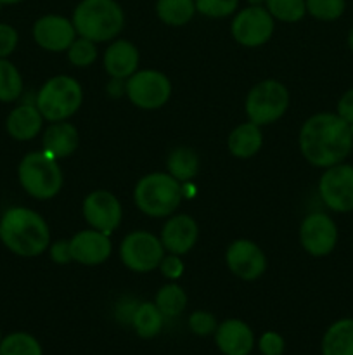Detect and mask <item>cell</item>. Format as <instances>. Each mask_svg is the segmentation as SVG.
<instances>
[{
	"label": "cell",
	"instance_id": "cell-1",
	"mask_svg": "<svg viewBox=\"0 0 353 355\" xmlns=\"http://www.w3.org/2000/svg\"><path fill=\"white\" fill-rule=\"evenodd\" d=\"M352 125L336 113H317L308 118L300 130L303 158L318 168H329L345 162L352 153Z\"/></svg>",
	"mask_w": 353,
	"mask_h": 355
},
{
	"label": "cell",
	"instance_id": "cell-2",
	"mask_svg": "<svg viewBox=\"0 0 353 355\" xmlns=\"http://www.w3.org/2000/svg\"><path fill=\"white\" fill-rule=\"evenodd\" d=\"M0 241L19 257H38L51 246V231L37 211L9 208L0 218Z\"/></svg>",
	"mask_w": 353,
	"mask_h": 355
},
{
	"label": "cell",
	"instance_id": "cell-3",
	"mask_svg": "<svg viewBox=\"0 0 353 355\" xmlns=\"http://www.w3.org/2000/svg\"><path fill=\"white\" fill-rule=\"evenodd\" d=\"M76 33L93 44L116 38L125 26V14L116 0H82L73 12Z\"/></svg>",
	"mask_w": 353,
	"mask_h": 355
},
{
	"label": "cell",
	"instance_id": "cell-4",
	"mask_svg": "<svg viewBox=\"0 0 353 355\" xmlns=\"http://www.w3.org/2000/svg\"><path fill=\"white\" fill-rule=\"evenodd\" d=\"M182 186L170 173H147L137 182L134 200L138 210L152 218L170 217L182 201Z\"/></svg>",
	"mask_w": 353,
	"mask_h": 355
},
{
	"label": "cell",
	"instance_id": "cell-5",
	"mask_svg": "<svg viewBox=\"0 0 353 355\" xmlns=\"http://www.w3.org/2000/svg\"><path fill=\"white\" fill-rule=\"evenodd\" d=\"M83 103L82 85L73 76L57 75L48 78L38 90L35 106L42 113L44 120L64 121L80 110Z\"/></svg>",
	"mask_w": 353,
	"mask_h": 355
},
{
	"label": "cell",
	"instance_id": "cell-6",
	"mask_svg": "<svg viewBox=\"0 0 353 355\" xmlns=\"http://www.w3.org/2000/svg\"><path fill=\"white\" fill-rule=\"evenodd\" d=\"M19 182L35 200H51L62 187V170L57 159L45 151L28 153L19 163Z\"/></svg>",
	"mask_w": 353,
	"mask_h": 355
},
{
	"label": "cell",
	"instance_id": "cell-7",
	"mask_svg": "<svg viewBox=\"0 0 353 355\" xmlns=\"http://www.w3.org/2000/svg\"><path fill=\"white\" fill-rule=\"evenodd\" d=\"M289 107V90L277 80H263L246 97V114L258 127L280 120Z\"/></svg>",
	"mask_w": 353,
	"mask_h": 355
},
{
	"label": "cell",
	"instance_id": "cell-8",
	"mask_svg": "<svg viewBox=\"0 0 353 355\" xmlns=\"http://www.w3.org/2000/svg\"><path fill=\"white\" fill-rule=\"evenodd\" d=\"M125 94L135 107L141 110H159L168 103L172 96V83L168 76L156 69L135 71L125 83Z\"/></svg>",
	"mask_w": 353,
	"mask_h": 355
},
{
	"label": "cell",
	"instance_id": "cell-9",
	"mask_svg": "<svg viewBox=\"0 0 353 355\" xmlns=\"http://www.w3.org/2000/svg\"><path fill=\"white\" fill-rule=\"evenodd\" d=\"M165 257V246L158 236L147 231H134L120 245V259L134 272H151L158 269Z\"/></svg>",
	"mask_w": 353,
	"mask_h": 355
},
{
	"label": "cell",
	"instance_id": "cell-10",
	"mask_svg": "<svg viewBox=\"0 0 353 355\" xmlns=\"http://www.w3.org/2000/svg\"><path fill=\"white\" fill-rule=\"evenodd\" d=\"M318 194L329 210L346 214L353 210V166L338 163L322 173L318 180Z\"/></svg>",
	"mask_w": 353,
	"mask_h": 355
},
{
	"label": "cell",
	"instance_id": "cell-11",
	"mask_svg": "<svg viewBox=\"0 0 353 355\" xmlns=\"http://www.w3.org/2000/svg\"><path fill=\"white\" fill-rule=\"evenodd\" d=\"M230 31L237 44L244 47H260L272 38L273 17L262 6H249L235 14Z\"/></svg>",
	"mask_w": 353,
	"mask_h": 355
},
{
	"label": "cell",
	"instance_id": "cell-12",
	"mask_svg": "<svg viewBox=\"0 0 353 355\" xmlns=\"http://www.w3.org/2000/svg\"><path fill=\"white\" fill-rule=\"evenodd\" d=\"M82 214L90 227L107 236L120 227L121 217H123V210H121L118 198L104 189H97L87 194V198L83 200Z\"/></svg>",
	"mask_w": 353,
	"mask_h": 355
},
{
	"label": "cell",
	"instance_id": "cell-13",
	"mask_svg": "<svg viewBox=\"0 0 353 355\" xmlns=\"http://www.w3.org/2000/svg\"><path fill=\"white\" fill-rule=\"evenodd\" d=\"M300 241L311 257H325L338 243V227L329 215L315 211L307 215L300 225Z\"/></svg>",
	"mask_w": 353,
	"mask_h": 355
},
{
	"label": "cell",
	"instance_id": "cell-14",
	"mask_svg": "<svg viewBox=\"0 0 353 355\" xmlns=\"http://www.w3.org/2000/svg\"><path fill=\"white\" fill-rule=\"evenodd\" d=\"M228 270L242 281H255L266 269V257L256 243L249 239H235L225 253Z\"/></svg>",
	"mask_w": 353,
	"mask_h": 355
},
{
	"label": "cell",
	"instance_id": "cell-15",
	"mask_svg": "<svg viewBox=\"0 0 353 355\" xmlns=\"http://www.w3.org/2000/svg\"><path fill=\"white\" fill-rule=\"evenodd\" d=\"M71 259L83 266H100L106 262L113 252L109 236L96 229L80 231L69 239Z\"/></svg>",
	"mask_w": 353,
	"mask_h": 355
},
{
	"label": "cell",
	"instance_id": "cell-16",
	"mask_svg": "<svg viewBox=\"0 0 353 355\" xmlns=\"http://www.w3.org/2000/svg\"><path fill=\"white\" fill-rule=\"evenodd\" d=\"M76 35L78 33L73 26V21L62 16H44L33 26L35 42L51 52L68 51Z\"/></svg>",
	"mask_w": 353,
	"mask_h": 355
},
{
	"label": "cell",
	"instance_id": "cell-17",
	"mask_svg": "<svg viewBox=\"0 0 353 355\" xmlns=\"http://www.w3.org/2000/svg\"><path fill=\"white\" fill-rule=\"evenodd\" d=\"M197 229L196 220L190 215H170L168 220L165 222L161 229V243L166 252L173 255H185L194 248L197 241Z\"/></svg>",
	"mask_w": 353,
	"mask_h": 355
},
{
	"label": "cell",
	"instance_id": "cell-18",
	"mask_svg": "<svg viewBox=\"0 0 353 355\" xmlns=\"http://www.w3.org/2000/svg\"><path fill=\"white\" fill-rule=\"evenodd\" d=\"M215 343L224 355H249L255 347V335L241 319H227L218 324Z\"/></svg>",
	"mask_w": 353,
	"mask_h": 355
},
{
	"label": "cell",
	"instance_id": "cell-19",
	"mask_svg": "<svg viewBox=\"0 0 353 355\" xmlns=\"http://www.w3.org/2000/svg\"><path fill=\"white\" fill-rule=\"evenodd\" d=\"M138 51L132 42L114 40L104 52V69L114 80H127L137 71Z\"/></svg>",
	"mask_w": 353,
	"mask_h": 355
},
{
	"label": "cell",
	"instance_id": "cell-20",
	"mask_svg": "<svg viewBox=\"0 0 353 355\" xmlns=\"http://www.w3.org/2000/svg\"><path fill=\"white\" fill-rule=\"evenodd\" d=\"M80 134L76 127L69 121H54L51 127L45 130L42 146L47 155L52 158L61 159L66 156H71L78 149Z\"/></svg>",
	"mask_w": 353,
	"mask_h": 355
},
{
	"label": "cell",
	"instance_id": "cell-21",
	"mask_svg": "<svg viewBox=\"0 0 353 355\" xmlns=\"http://www.w3.org/2000/svg\"><path fill=\"white\" fill-rule=\"evenodd\" d=\"M44 116L33 104H21L7 116V132L16 141H31L38 135Z\"/></svg>",
	"mask_w": 353,
	"mask_h": 355
},
{
	"label": "cell",
	"instance_id": "cell-22",
	"mask_svg": "<svg viewBox=\"0 0 353 355\" xmlns=\"http://www.w3.org/2000/svg\"><path fill=\"white\" fill-rule=\"evenodd\" d=\"M262 128L253 121H246V123L235 127L227 139V148L230 155L241 159L255 156L262 149Z\"/></svg>",
	"mask_w": 353,
	"mask_h": 355
},
{
	"label": "cell",
	"instance_id": "cell-23",
	"mask_svg": "<svg viewBox=\"0 0 353 355\" xmlns=\"http://www.w3.org/2000/svg\"><path fill=\"white\" fill-rule=\"evenodd\" d=\"M322 355H353V319L332 322L322 338Z\"/></svg>",
	"mask_w": 353,
	"mask_h": 355
},
{
	"label": "cell",
	"instance_id": "cell-24",
	"mask_svg": "<svg viewBox=\"0 0 353 355\" xmlns=\"http://www.w3.org/2000/svg\"><path fill=\"white\" fill-rule=\"evenodd\" d=\"M132 326H134L135 333L141 338H154L161 333L163 322H165V315L159 312L156 304H149V302H142L135 307L134 314H132Z\"/></svg>",
	"mask_w": 353,
	"mask_h": 355
},
{
	"label": "cell",
	"instance_id": "cell-25",
	"mask_svg": "<svg viewBox=\"0 0 353 355\" xmlns=\"http://www.w3.org/2000/svg\"><path fill=\"white\" fill-rule=\"evenodd\" d=\"M166 166H168L170 175L175 177L179 182H189L199 172V158L194 149L180 146L170 153Z\"/></svg>",
	"mask_w": 353,
	"mask_h": 355
},
{
	"label": "cell",
	"instance_id": "cell-26",
	"mask_svg": "<svg viewBox=\"0 0 353 355\" xmlns=\"http://www.w3.org/2000/svg\"><path fill=\"white\" fill-rule=\"evenodd\" d=\"M158 17L170 26H183L196 12L194 0H158L156 3Z\"/></svg>",
	"mask_w": 353,
	"mask_h": 355
},
{
	"label": "cell",
	"instance_id": "cell-27",
	"mask_svg": "<svg viewBox=\"0 0 353 355\" xmlns=\"http://www.w3.org/2000/svg\"><path fill=\"white\" fill-rule=\"evenodd\" d=\"M154 304L165 318H176V315L185 311L187 295L179 284L170 283L166 286L159 288V291L156 293Z\"/></svg>",
	"mask_w": 353,
	"mask_h": 355
},
{
	"label": "cell",
	"instance_id": "cell-28",
	"mask_svg": "<svg viewBox=\"0 0 353 355\" xmlns=\"http://www.w3.org/2000/svg\"><path fill=\"white\" fill-rule=\"evenodd\" d=\"M23 94V78L16 66L7 59H0V101L12 103Z\"/></svg>",
	"mask_w": 353,
	"mask_h": 355
},
{
	"label": "cell",
	"instance_id": "cell-29",
	"mask_svg": "<svg viewBox=\"0 0 353 355\" xmlns=\"http://www.w3.org/2000/svg\"><path fill=\"white\" fill-rule=\"evenodd\" d=\"M0 355H44V352L35 336L17 331L0 342Z\"/></svg>",
	"mask_w": 353,
	"mask_h": 355
},
{
	"label": "cell",
	"instance_id": "cell-30",
	"mask_svg": "<svg viewBox=\"0 0 353 355\" xmlns=\"http://www.w3.org/2000/svg\"><path fill=\"white\" fill-rule=\"evenodd\" d=\"M265 3L273 19L284 23H296L307 14L305 0H265Z\"/></svg>",
	"mask_w": 353,
	"mask_h": 355
},
{
	"label": "cell",
	"instance_id": "cell-31",
	"mask_svg": "<svg viewBox=\"0 0 353 355\" xmlns=\"http://www.w3.org/2000/svg\"><path fill=\"white\" fill-rule=\"evenodd\" d=\"M307 12L320 21H334L345 12V0H305Z\"/></svg>",
	"mask_w": 353,
	"mask_h": 355
},
{
	"label": "cell",
	"instance_id": "cell-32",
	"mask_svg": "<svg viewBox=\"0 0 353 355\" xmlns=\"http://www.w3.org/2000/svg\"><path fill=\"white\" fill-rule=\"evenodd\" d=\"M68 59L73 66H78V68H87V66L92 64L97 59V47L92 40L89 38H75L71 45H69L68 51Z\"/></svg>",
	"mask_w": 353,
	"mask_h": 355
},
{
	"label": "cell",
	"instance_id": "cell-33",
	"mask_svg": "<svg viewBox=\"0 0 353 355\" xmlns=\"http://www.w3.org/2000/svg\"><path fill=\"white\" fill-rule=\"evenodd\" d=\"M197 12L208 17H227L237 9L239 0H194Z\"/></svg>",
	"mask_w": 353,
	"mask_h": 355
},
{
	"label": "cell",
	"instance_id": "cell-34",
	"mask_svg": "<svg viewBox=\"0 0 353 355\" xmlns=\"http://www.w3.org/2000/svg\"><path fill=\"white\" fill-rule=\"evenodd\" d=\"M218 328L217 318L211 312L206 311H196L190 314L189 318V329L197 336H208L215 335Z\"/></svg>",
	"mask_w": 353,
	"mask_h": 355
},
{
	"label": "cell",
	"instance_id": "cell-35",
	"mask_svg": "<svg viewBox=\"0 0 353 355\" xmlns=\"http://www.w3.org/2000/svg\"><path fill=\"white\" fill-rule=\"evenodd\" d=\"M258 349L263 355H282L286 342L275 331H265L258 340Z\"/></svg>",
	"mask_w": 353,
	"mask_h": 355
},
{
	"label": "cell",
	"instance_id": "cell-36",
	"mask_svg": "<svg viewBox=\"0 0 353 355\" xmlns=\"http://www.w3.org/2000/svg\"><path fill=\"white\" fill-rule=\"evenodd\" d=\"M17 45V31L10 24H0V59H6Z\"/></svg>",
	"mask_w": 353,
	"mask_h": 355
},
{
	"label": "cell",
	"instance_id": "cell-37",
	"mask_svg": "<svg viewBox=\"0 0 353 355\" xmlns=\"http://www.w3.org/2000/svg\"><path fill=\"white\" fill-rule=\"evenodd\" d=\"M161 274L166 279L176 281L183 274V262L180 260V255H173L170 253L168 257H163L161 263H159Z\"/></svg>",
	"mask_w": 353,
	"mask_h": 355
},
{
	"label": "cell",
	"instance_id": "cell-38",
	"mask_svg": "<svg viewBox=\"0 0 353 355\" xmlns=\"http://www.w3.org/2000/svg\"><path fill=\"white\" fill-rule=\"evenodd\" d=\"M48 248H51V259L54 260L55 263L64 266V263H69L73 260L71 250H69V241H55L52 243Z\"/></svg>",
	"mask_w": 353,
	"mask_h": 355
},
{
	"label": "cell",
	"instance_id": "cell-39",
	"mask_svg": "<svg viewBox=\"0 0 353 355\" xmlns=\"http://www.w3.org/2000/svg\"><path fill=\"white\" fill-rule=\"evenodd\" d=\"M338 116H341L346 123L353 125V89L345 92L338 101Z\"/></svg>",
	"mask_w": 353,
	"mask_h": 355
},
{
	"label": "cell",
	"instance_id": "cell-40",
	"mask_svg": "<svg viewBox=\"0 0 353 355\" xmlns=\"http://www.w3.org/2000/svg\"><path fill=\"white\" fill-rule=\"evenodd\" d=\"M348 45H350V49H352V52H353V28L350 30V33H348Z\"/></svg>",
	"mask_w": 353,
	"mask_h": 355
},
{
	"label": "cell",
	"instance_id": "cell-41",
	"mask_svg": "<svg viewBox=\"0 0 353 355\" xmlns=\"http://www.w3.org/2000/svg\"><path fill=\"white\" fill-rule=\"evenodd\" d=\"M17 2H23V0H0V3H17Z\"/></svg>",
	"mask_w": 353,
	"mask_h": 355
},
{
	"label": "cell",
	"instance_id": "cell-42",
	"mask_svg": "<svg viewBox=\"0 0 353 355\" xmlns=\"http://www.w3.org/2000/svg\"><path fill=\"white\" fill-rule=\"evenodd\" d=\"M263 0H249V3H251V6H260Z\"/></svg>",
	"mask_w": 353,
	"mask_h": 355
},
{
	"label": "cell",
	"instance_id": "cell-43",
	"mask_svg": "<svg viewBox=\"0 0 353 355\" xmlns=\"http://www.w3.org/2000/svg\"><path fill=\"white\" fill-rule=\"evenodd\" d=\"M352 137H353V125H352Z\"/></svg>",
	"mask_w": 353,
	"mask_h": 355
},
{
	"label": "cell",
	"instance_id": "cell-44",
	"mask_svg": "<svg viewBox=\"0 0 353 355\" xmlns=\"http://www.w3.org/2000/svg\"><path fill=\"white\" fill-rule=\"evenodd\" d=\"M0 342H2V336H0Z\"/></svg>",
	"mask_w": 353,
	"mask_h": 355
}]
</instances>
